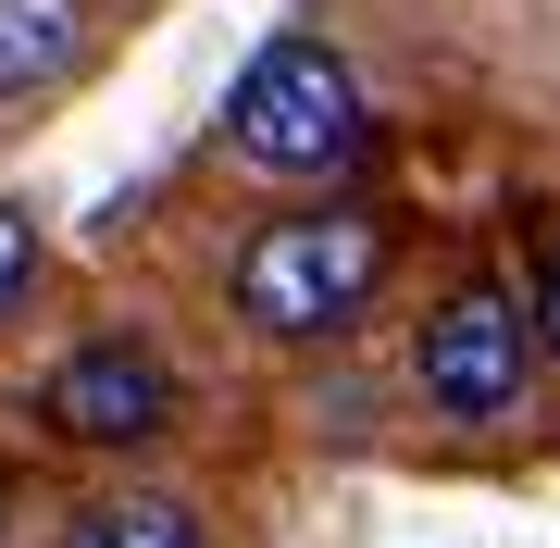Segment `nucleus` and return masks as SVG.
I'll use <instances>...</instances> for the list:
<instances>
[{
  "mask_svg": "<svg viewBox=\"0 0 560 548\" xmlns=\"http://www.w3.org/2000/svg\"><path fill=\"white\" fill-rule=\"evenodd\" d=\"M374 287H386V224H374V212H275V224L237 249L224 300H237L249 337L312 349V337L361 325V312H374Z\"/></svg>",
  "mask_w": 560,
  "mask_h": 548,
  "instance_id": "1",
  "label": "nucleus"
},
{
  "mask_svg": "<svg viewBox=\"0 0 560 548\" xmlns=\"http://www.w3.org/2000/svg\"><path fill=\"white\" fill-rule=\"evenodd\" d=\"M361 75L324 38H275V50H249V75H237V101H224V150L261 175H349L361 163Z\"/></svg>",
  "mask_w": 560,
  "mask_h": 548,
  "instance_id": "2",
  "label": "nucleus"
},
{
  "mask_svg": "<svg viewBox=\"0 0 560 548\" xmlns=\"http://www.w3.org/2000/svg\"><path fill=\"white\" fill-rule=\"evenodd\" d=\"M523 374H536V312H523L499 275L448 287V300L423 312V337H411V386L448 411V424H499V411H523Z\"/></svg>",
  "mask_w": 560,
  "mask_h": 548,
  "instance_id": "3",
  "label": "nucleus"
},
{
  "mask_svg": "<svg viewBox=\"0 0 560 548\" xmlns=\"http://www.w3.org/2000/svg\"><path fill=\"white\" fill-rule=\"evenodd\" d=\"M38 399H50V436H75V448H150L175 424V374H162V349H138V337L62 349Z\"/></svg>",
  "mask_w": 560,
  "mask_h": 548,
  "instance_id": "4",
  "label": "nucleus"
},
{
  "mask_svg": "<svg viewBox=\"0 0 560 548\" xmlns=\"http://www.w3.org/2000/svg\"><path fill=\"white\" fill-rule=\"evenodd\" d=\"M88 62V0H0V101H38Z\"/></svg>",
  "mask_w": 560,
  "mask_h": 548,
  "instance_id": "5",
  "label": "nucleus"
},
{
  "mask_svg": "<svg viewBox=\"0 0 560 548\" xmlns=\"http://www.w3.org/2000/svg\"><path fill=\"white\" fill-rule=\"evenodd\" d=\"M62 548H200V524L175 499H101V511L62 524Z\"/></svg>",
  "mask_w": 560,
  "mask_h": 548,
  "instance_id": "6",
  "label": "nucleus"
},
{
  "mask_svg": "<svg viewBox=\"0 0 560 548\" xmlns=\"http://www.w3.org/2000/svg\"><path fill=\"white\" fill-rule=\"evenodd\" d=\"M25 287H38V224H25L13 200H0V312H13Z\"/></svg>",
  "mask_w": 560,
  "mask_h": 548,
  "instance_id": "7",
  "label": "nucleus"
},
{
  "mask_svg": "<svg viewBox=\"0 0 560 548\" xmlns=\"http://www.w3.org/2000/svg\"><path fill=\"white\" fill-rule=\"evenodd\" d=\"M523 312H536V337H548V349H560V237H548V249H536V300H523Z\"/></svg>",
  "mask_w": 560,
  "mask_h": 548,
  "instance_id": "8",
  "label": "nucleus"
}]
</instances>
